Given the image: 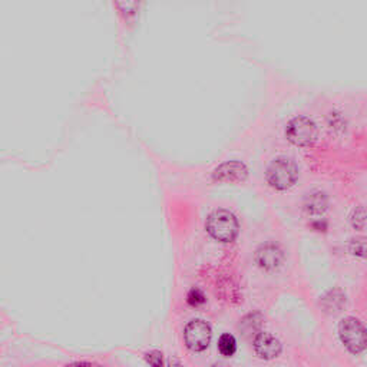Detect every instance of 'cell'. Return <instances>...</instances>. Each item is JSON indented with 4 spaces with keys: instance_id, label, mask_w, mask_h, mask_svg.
<instances>
[{
    "instance_id": "obj_4",
    "label": "cell",
    "mask_w": 367,
    "mask_h": 367,
    "mask_svg": "<svg viewBox=\"0 0 367 367\" xmlns=\"http://www.w3.org/2000/svg\"><path fill=\"white\" fill-rule=\"evenodd\" d=\"M285 137L296 147H312L317 140V126L312 120L296 117L287 124Z\"/></svg>"
},
{
    "instance_id": "obj_2",
    "label": "cell",
    "mask_w": 367,
    "mask_h": 367,
    "mask_svg": "<svg viewBox=\"0 0 367 367\" xmlns=\"http://www.w3.org/2000/svg\"><path fill=\"white\" fill-rule=\"evenodd\" d=\"M267 182L274 189L287 191L296 185L299 180V168L293 160L280 157L267 168Z\"/></svg>"
},
{
    "instance_id": "obj_3",
    "label": "cell",
    "mask_w": 367,
    "mask_h": 367,
    "mask_svg": "<svg viewBox=\"0 0 367 367\" xmlns=\"http://www.w3.org/2000/svg\"><path fill=\"white\" fill-rule=\"evenodd\" d=\"M339 336L347 350L353 355H360L366 349V328L356 317H346L339 324Z\"/></svg>"
},
{
    "instance_id": "obj_12",
    "label": "cell",
    "mask_w": 367,
    "mask_h": 367,
    "mask_svg": "<svg viewBox=\"0 0 367 367\" xmlns=\"http://www.w3.org/2000/svg\"><path fill=\"white\" fill-rule=\"evenodd\" d=\"M350 223L356 229H364V224H366V211L364 207L359 205L353 209L352 216H350Z\"/></svg>"
},
{
    "instance_id": "obj_9",
    "label": "cell",
    "mask_w": 367,
    "mask_h": 367,
    "mask_svg": "<svg viewBox=\"0 0 367 367\" xmlns=\"http://www.w3.org/2000/svg\"><path fill=\"white\" fill-rule=\"evenodd\" d=\"M304 209L310 216H323L328 208V197L320 189H313L304 197Z\"/></svg>"
},
{
    "instance_id": "obj_16",
    "label": "cell",
    "mask_w": 367,
    "mask_h": 367,
    "mask_svg": "<svg viewBox=\"0 0 367 367\" xmlns=\"http://www.w3.org/2000/svg\"><path fill=\"white\" fill-rule=\"evenodd\" d=\"M66 367H104V366L92 363V361H75V363L68 364Z\"/></svg>"
},
{
    "instance_id": "obj_17",
    "label": "cell",
    "mask_w": 367,
    "mask_h": 367,
    "mask_svg": "<svg viewBox=\"0 0 367 367\" xmlns=\"http://www.w3.org/2000/svg\"><path fill=\"white\" fill-rule=\"evenodd\" d=\"M167 367H185V366H184L181 361H178L177 359H172V357H171V359L168 360V363H167Z\"/></svg>"
},
{
    "instance_id": "obj_5",
    "label": "cell",
    "mask_w": 367,
    "mask_h": 367,
    "mask_svg": "<svg viewBox=\"0 0 367 367\" xmlns=\"http://www.w3.org/2000/svg\"><path fill=\"white\" fill-rule=\"evenodd\" d=\"M212 339V330L207 321L197 319L192 320L185 326L184 340L189 350L192 352H204Z\"/></svg>"
},
{
    "instance_id": "obj_8",
    "label": "cell",
    "mask_w": 367,
    "mask_h": 367,
    "mask_svg": "<svg viewBox=\"0 0 367 367\" xmlns=\"http://www.w3.org/2000/svg\"><path fill=\"white\" fill-rule=\"evenodd\" d=\"M253 346H254L257 356L264 360H273L279 357L283 350L281 341L273 335L265 333V332H260L256 335Z\"/></svg>"
},
{
    "instance_id": "obj_15",
    "label": "cell",
    "mask_w": 367,
    "mask_h": 367,
    "mask_svg": "<svg viewBox=\"0 0 367 367\" xmlns=\"http://www.w3.org/2000/svg\"><path fill=\"white\" fill-rule=\"evenodd\" d=\"M350 253L357 257H364L366 253V243L364 238H355L350 243Z\"/></svg>"
},
{
    "instance_id": "obj_14",
    "label": "cell",
    "mask_w": 367,
    "mask_h": 367,
    "mask_svg": "<svg viewBox=\"0 0 367 367\" xmlns=\"http://www.w3.org/2000/svg\"><path fill=\"white\" fill-rule=\"evenodd\" d=\"M145 361L149 367H164V355L160 350H151L144 355Z\"/></svg>"
},
{
    "instance_id": "obj_13",
    "label": "cell",
    "mask_w": 367,
    "mask_h": 367,
    "mask_svg": "<svg viewBox=\"0 0 367 367\" xmlns=\"http://www.w3.org/2000/svg\"><path fill=\"white\" fill-rule=\"evenodd\" d=\"M187 301L192 307H200V305L205 304L207 299H205V294L201 292L200 288H191L188 296H187Z\"/></svg>"
},
{
    "instance_id": "obj_18",
    "label": "cell",
    "mask_w": 367,
    "mask_h": 367,
    "mask_svg": "<svg viewBox=\"0 0 367 367\" xmlns=\"http://www.w3.org/2000/svg\"><path fill=\"white\" fill-rule=\"evenodd\" d=\"M313 227L317 229V231H324L326 228H327V224L323 221V224H321V221H317V223H313Z\"/></svg>"
},
{
    "instance_id": "obj_11",
    "label": "cell",
    "mask_w": 367,
    "mask_h": 367,
    "mask_svg": "<svg viewBox=\"0 0 367 367\" xmlns=\"http://www.w3.org/2000/svg\"><path fill=\"white\" fill-rule=\"evenodd\" d=\"M218 352L225 356V357H231L236 352H237V341L236 337L229 333H225L220 337L218 340Z\"/></svg>"
},
{
    "instance_id": "obj_7",
    "label": "cell",
    "mask_w": 367,
    "mask_h": 367,
    "mask_svg": "<svg viewBox=\"0 0 367 367\" xmlns=\"http://www.w3.org/2000/svg\"><path fill=\"white\" fill-rule=\"evenodd\" d=\"M284 261V253L279 244L265 243L256 251V263L265 272H274Z\"/></svg>"
},
{
    "instance_id": "obj_19",
    "label": "cell",
    "mask_w": 367,
    "mask_h": 367,
    "mask_svg": "<svg viewBox=\"0 0 367 367\" xmlns=\"http://www.w3.org/2000/svg\"><path fill=\"white\" fill-rule=\"evenodd\" d=\"M211 367H229L227 363H223V361H218V363H214Z\"/></svg>"
},
{
    "instance_id": "obj_1",
    "label": "cell",
    "mask_w": 367,
    "mask_h": 367,
    "mask_svg": "<svg viewBox=\"0 0 367 367\" xmlns=\"http://www.w3.org/2000/svg\"><path fill=\"white\" fill-rule=\"evenodd\" d=\"M205 229L212 238L220 243H233L240 233V224L233 212L216 209L208 216Z\"/></svg>"
},
{
    "instance_id": "obj_10",
    "label": "cell",
    "mask_w": 367,
    "mask_h": 367,
    "mask_svg": "<svg viewBox=\"0 0 367 367\" xmlns=\"http://www.w3.org/2000/svg\"><path fill=\"white\" fill-rule=\"evenodd\" d=\"M321 301H323V307L326 308V312L339 313L346 303V296L340 292V290H332V292H328L323 297Z\"/></svg>"
},
{
    "instance_id": "obj_6",
    "label": "cell",
    "mask_w": 367,
    "mask_h": 367,
    "mask_svg": "<svg viewBox=\"0 0 367 367\" xmlns=\"http://www.w3.org/2000/svg\"><path fill=\"white\" fill-rule=\"evenodd\" d=\"M247 177H248V168L240 161L224 162L212 172V180L216 182L238 184L244 182Z\"/></svg>"
}]
</instances>
